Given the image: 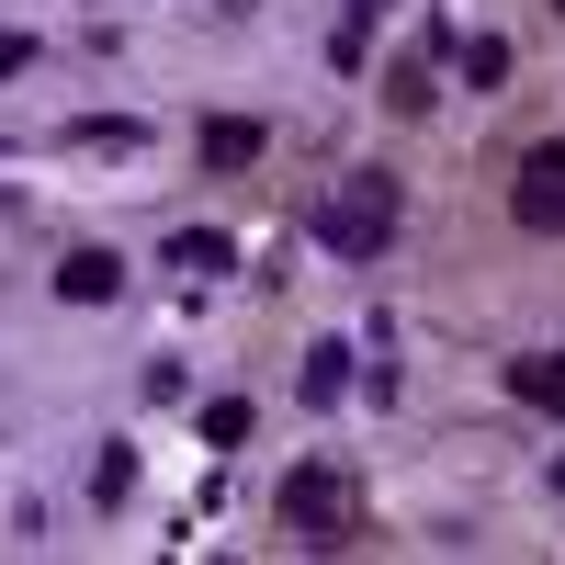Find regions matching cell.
<instances>
[{
	"label": "cell",
	"mask_w": 565,
	"mask_h": 565,
	"mask_svg": "<svg viewBox=\"0 0 565 565\" xmlns=\"http://www.w3.org/2000/svg\"><path fill=\"white\" fill-rule=\"evenodd\" d=\"M396 215H407L396 170H351V181H340V193H328V204H317L306 226H317V249H328V260H351V271H362V260H385Z\"/></svg>",
	"instance_id": "cell-1"
},
{
	"label": "cell",
	"mask_w": 565,
	"mask_h": 565,
	"mask_svg": "<svg viewBox=\"0 0 565 565\" xmlns=\"http://www.w3.org/2000/svg\"><path fill=\"white\" fill-rule=\"evenodd\" d=\"M271 509H282V532H295L306 554H340V543L362 532V521H351V487H340V463H295Z\"/></svg>",
	"instance_id": "cell-2"
},
{
	"label": "cell",
	"mask_w": 565,
	"mask_h": 565,
	"mask_svg": "<svg viewBox=\"0 0 565 565\" xmlns=\"http://www.w3.org/2000/svg\"><path fill=\"white\" fill-rule=\"evenodd\" d=\"M509 215H521V238H565V148H532L509 170Z\"/></svg>",
	"instance_id": "cell-3"
},
{
	"label": "cell",
	"mask_w": 565,
	"mask_h": 565,
	"mask_svg": "<svg viewBox=\"0 0 565 565\" xmlns=\"http://www.w3.org/2000/svg\"><path fill=\"white\" fill-rule=\"evenodd\" d=\"M193 148H204V170H226V181H238V170H260L271 125H260V114H204V136H193Z\"/></svg>",
	"instance_id": "cell-4"
},
{
	"label": "cell",
	"mask_w": 565,
	"mask_h": 565,
	"mask_svg": "<svg viewBox=\"0 0 565 565\" xmlns=\"http://www.w3.org/2000/svg\"><path fill=\"white\" fill-rule=\"evenodd\" d=\"M125 295V260L114 249H68L57 260V306H114Z\"/></svg>",
	"instance_id": "cell-5"
},
{
	"label": "cell",
	"mask_w": 565,
	"mask_h": 565,
	"mask_svg": "<svg viewBox=\"0 0 565 565\" xmlns=\"http://www.w3.org/2000/svg\"><path fill=\"white\" fill-rule=\"evenodd\" d=\"M373 23H385V0H351V12H340V34H328V68H340V79H362V57H373Z\"/></svg>",
	"instance_id": "cell-6"
},
{
	"label": "cell",
	"mask_w": 565,
	"mask_h": 565,
	"mask_svg": "<svg viewBox=\"0 0 565 565\" xmlns=\"http://www.w3.org/2000/svg\"><path fill=\"white\" fill-rule=\"evenodd\" d=\"M509 396H521V407H554V418H565V362H554V351H521V362H509Z\"/></svg>",
	"instance_id": "cell-7"
},
{
	"label": "cell",
	"mask_w": 565,
	"mask_h": 565,
	"mask_svg": "<svg viewBox=\"0 0 565 565\" xmlns=\"http://www.w3.org/2000/svg\"><path fill=\"white\" fill-rule=\"evenodd\" d=\"M340 385H351V351H340V340H317L306 373H295V396H306V407H340Z\"/></svg>",
	"instance_id": "cell-8"
},
{
	"label": "cell",
	"mask_w": 565,
	"mask_h": 565,
	"mask_svg": "<svg viewBox=\"0 0 565 565\" xmlns=\"http://www.w3.org/2000/svg\"><path fill=\"white\" fill-rule=\"evenodd\" d=\"M226 260H238V249H226L215 226H181V238H170V271H193V282H226Z\"/></svg>",
	"instance_id": "cell-9"
},
{
	"label": "cell",
	"mask_w": 565,
	"mask_h": 565,
	"mask_svg": "<svg viewBox=\"0 0 565 565\" xmlns=\"http://www.w3.org/2000/svg\"><path fill=\"white\" fill-rule=\"evenodd\" d=\"M249 430H260V407H249V396H215V407H204V452H238Z\"/></svg>",
	"instance_id": "cell-10"
},
{
	"label": "cell",
	"mask_w": 565,
	"mask_h": 565,
	"mask_svg": "<svg viewBox=\"0 0 565 565\" xmlns=\"http://www.w3.org/2000/svg\"><path fill=\"white\" fill-rule=\"evenodd\" d=\"M452 57H463L476 90H498V79H509V34H452Z\"/></svg>",
	"instance_id": "cell-11"
},
{
	"label": "cell",
	"mask_w": 565,
	"mask_h": 565,
	"mask_svg": "<svg viewBox=\"0 0 565 565\" xmlns=\"http://www.w3.org/2000/svg\"><path fill=\"white\" fill-rule=\"evenodd\" d=\"M68 136H79V148H114V159H125V148H136V114H79Z\"/></svg>",
	"instance_id": "cell-12"
},
{
	"label": "cell",
	"mask_w": 565,
	"mask_h": 565,
	"mask_svg": "<svg viewBox=\"0 0 565 565\" xmlns=\"http://www.w3.org/2000/svg\"><path fill=\"white\" fill-rule=\"evenodd\" d=\"M125 487H136V452H125V441H114V452H103V463H90V498H103V509H125Z\"/></svg>",
	"instance_id": "cell-13"
},
{
	"label": "cell",
	"mask_w": 565,
	"mask_h": 565,
	"mask_svg": "<svg viewBox=\"0 0 565 565\" xmlns=\"http://www.w3.org/2000/svg\"><path fill=\"white\" fill-rule=\"evenodd\" d=\"M385 103L396 114H430V68H385Z\"/></svg>",
	"instance_id": "cell-14"
},
{
	"label": "cell",
	"mask_w": 565,
	"mask_h": 565,
	"mask_svg": "<svg viewBox=\"0 0 565 565\" xmlns=\"http://www.w3.org/2000/svg\"><path fill=\"white\" fill-rule=\"evenodd\" d=\"M34 68V34H0V79H23Z\"/></svg>",
	"instance_id": "cell-15"
},
{
	"label": "cell",
	"mask_w": 565,
	"mask_h": 565,
	"mask_svg": "<svg viewBox=\"0 0 565 565\" xmlns=\"http://www.w3.org/2000/svg\"><path fill=\"white\" fill-rule=\"evenodd\" d=\"M554 487H565V452H554Z\"/></svg>",
	"instance_id": "cell-16"
},
{
	"label": "cell",
	"mask_w": 565,
	"mask_h": 565,
	"mask_svg": "<svg viewBox=\"0 0 565 565\" xmlns=\"http://www.w3.org/2000/svg\"><path fill=\"white\" fill-rule=\"evenodd\" d=\"M554 12H565V0H554Z\"/></svg>",
	"instance_id": "cell-17"
}]
</instances>
